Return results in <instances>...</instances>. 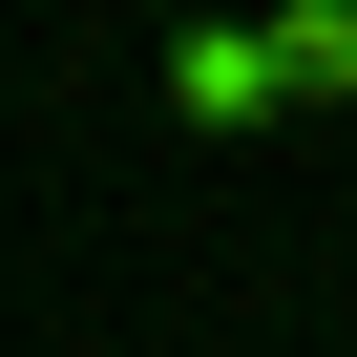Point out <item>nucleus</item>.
<instances>
[{
    "label": "nucleus",
    "instance_id": "f257e3e1",
    "mask_svg": "<svg viewBox=\"0 0 357 357\" xmlns=\"http://www.w3.org/2000/svg\"><path fill=\"white\" fill-rule=\"evenodd\" d=\"M168 126H294V84H273V22H190V43H168Z\"/></svg>",
    "mask_w": 357,
    "mask_h": 357
},
{
    "label": "nucleus",
    "instance_id": "f03ea898",
    "mask_svg": "<svg viewBox=\"0 0 357 357\" xmlns=\"http://www.w3.org/2000/svg\"><path fill=\"white\" fill-rule=\"evenodd\" d=\"M273 84L294 105H357V0H273Z\"/></svg>",
    "mask_w": 357,
    "mask_h": 357
}]
</instances>
